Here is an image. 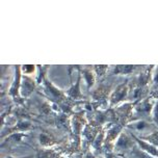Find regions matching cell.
Returning <instances> with one entry per match:
<instances>
[{"instance_id":"cell-2","label":"cell","mask_w":158,"mask_h":158,"mask_svg":"<svg viewBox=\"0 0 158 158\" xmlns=\"http://www.w3.org/2000/svg\"><path fill=\"white\" fill-rule=\"evenodd\" d=\"M14 78L10 84V89L7 91V96L13 100V102L17 106H24L25 105V99L22 98L20 89H21V81H22V70L21 66H14Z\"/></svg>"},{"instance_id":"cell-4","label":"cell","mask_w":158,"mask_h":158,"mask_svg":"<svg viewBox=\"0 0 158 158\" xmlns=\"http://www.w3.org/2000/svg\"><path fill=\"white\" fill-rule=\"evenodd\" d=\"M128 82L129 81L126 80L125 82L120 83L114 89H112L110 97H109V108H114V107L125 103L130 94V86H129Z\"/></svg>"},{"instance_id":"cell-17","label":"cell","mask_w":158,"mask_h":158,"mask_svg":"<svg viewBox=\"0 0 158 158\" xmlns=\"http://www.w3.org/2000/svg\"><path fill=\"white\" fill-rule=\"evenodd\" d=\"M93 69H94L96 73L97 79L103 80V78L106 76L107 72L109 70V66H107V64H95V66H93Z\"/></svg>"},{"instance_id":"cell-15","label":"cell","mask_w":158,"mask_h":158,"mask_svg":"<svg viewBox=\"0 0 158 158\" xmlns=\"http://www.w3.org/2000/svg\"><path fill=\"white\" fill-rule=\"evenodd\" d=\"M132 136H133L134 140L136 142V145L139 147L143 151H145V152H147V153L152 155V156L158 158V148H157V147L151 145L150 143L146 142V140H143L142 138H139V137L136 136V135H134V134H132Z\"/></svg>"},{"instance_id":"cell-6","label":"cell","mask_w":158,"mask_h":158,"mask_svg":"<svg viewBox=\"0 0 158 158\" xmlns=\"http://www.w3.org/2000/svg\"><path fill=\"white\" fill-rule=\"evenodd\" d=\"M125 129L128 130L130 133L140 137L143 135V133L150 134L152 131L157 129V127L155 126V124L153 122H149L148 120H137V121H133V122H130L125 127Z\"/></svg>"},{"instance_id":"cell-23","label":"cell","mask_w":158,"mask_h":158,"mask_svg":"<svg viewBox=\"0 0 158 158\" xmlns=\"http://www.w3.org/2000/svg\"><path fill=\"white\" fill-rule=\"evenodd\" d=\"M83 158H97V157H96V155L91 150H89L83 154Z\"/></svg>"},{"instance_id":"cell-12","label":"cell","mask_w":158,"mask_h":158,"mask_svg":"<svg viewBox=\"0 0 158 158\" xmlns=\"http://www.w3.org/2000/svg\"><path fill=\"white\" fill-rule=\"evenodd\" d=\"M60 145L54 148H40L35 151V158H64Z\"/></svg>"},{"instance_id":"cell-7","label":"cell","mask_w":158,"mask_h":158,"mask_svg":"<svg viewBox=\"0 0 158 158\" xmlns=\"http://www.w3.org/2000/svg\"><path fill=\"white\" fill-rule=\"evenodd\" d=\"M87 120L85 117V110L75 111L70 117V125H71V133L81 136L84 127L86 126Z\"/></svg>"},{"instance_id":"cell-19","label":"cell","mask_w":158,"mask_h":158,"mask_svg":"<svg viewBox=\"0 0 158 158\" xmlns=\"http://www.w3.org/2000/svg\"><path fill=\"white\" fill-rule=\"evenodd\" d=\"M156 91H158V66H155L154 68L151 80V93Z\"/></svg>"},{"instance_id":"cell-22","label":"cell","mask_w":158,"mask_h":158,"mask_svg":"<svg viewBox=\"0 0 158 158\" xmlns=\"http://www.w3.org/2000/svg\"><path fill=\"white\" fill-rule=\"evenodd\" d=\"M1 158H35V154H31V155H28V156H22V157H15V156H10V155H6V156H4V155H2Z\"/></svg>"},{"instance_id":"cell-16","label":"cell","mask_w":158,"mask_h":158,"mask_svg":"<svg viewBox=\"0 0 158 158\" xmlns=\"http://www.w3.org/2000/svg\"><path fill=\"white\" fill-rule=\"evenodd\" d=\"M126 156L128 158H156V157L152 156V155H150L149 153H147V152L143 151L137 145L135 146Z\"/></svg>"},{"instance_id":"cell-24","label":"cell","mask_w":158,"mask_h":158,"mask_svg":"<svg viewBox=\"0 0 158 158\" xmlns=\"http://www.w3.org/2000/svg\"><path fill=\"white\" fill-rule=\"evenodd\" d=\"M114 158H128L126 155H122V154H114Z\"/></svg>"},{"instance_id":"cell-11","label":"cell","mask_w":158,"mask_h":158,"mask_svg":"<svg viewBox=\"0 0 158 158\" xmlns=\"http://www.w3.org/2000/svg\"><path fill=\"white\" fill-rule=\"evenodd\" d=\"M38 142L42 148H54L63 143V140H59L55 137V135L50 131H42L38 136Z\"/></svg>"},{"instance_id":"cell-3","label":"cell","mask_w":158,"mask_h":158,"mask_svg":"<svg viewBox=\"0 0 158 158\" xmlns=\"http://www.w3.org/2000/svg\"><path fill=\"white\" fill-rule=\"evenodd\" d=\"M155 103H156V99H154L151 96L139 101V102H136L133 109L131 122L137 120H147L149 117H151Z\"/></svg>"},{"instance_id":"cell-8","label":"cell","mask_w":158,"mask_h":158,"mask_svg":"<svg viewBox=\"0 0 158 158\" xmlns=\"http://www.w3.org/2000/svg\"><path fill=\"white\" fill-rule=\"evenodd\" d=\"M29 136L28 132H17V133H13L7 135L6 137L2 138L1 142V149L2 150H10V149L15 148V147L26 145L24 140Z\"/></svg>"},{"instance_id":"cell-14","label":"cell","mask_w":158,"mask_h":158,"mask_svg":"<svg viewBox=\"0 0 158 158\" xmlns=\"http://www.w3.org/2000/svg\"><path fill=\"white\" fill-rule=\"evenodd\" d=\"M140 66H134V64H118L114 66L111 71L112 75H133L135 72L139 69Z\"/></svg>"},{"instance_id":"cell-1","label":"cell","mask_w":158,"mask_h":158,"mask_svg":"<svg viewBox=\"0 0 158 158\" xmlns=\"http://www.w3.org/2000/svg\"><path fill=\"white\" fill-rule=\"evenodd\" d=\"M112 89L111 84H106L101 82L97 85L91 93V102L93 106V110L101 109L105 110L109 108V97H110Z\"/></svg>"},{"instance_id":"cell-13","label":"cell","mask_w":158,"mask_h":158,"mask_svg":"<svg viewBox=\"0 0 158 158\" xmlns=\"http://www.w3.org/2000/svg\"><path fill=\"white\" fill-rule=\"evenodd\" d=\"M78 70H79V72H80L81 76L83 77L84 82L86 83L87 89L89 91V89L95 85L96 80H97V76H96V73L94 71V69L91 67L80 68L78 66Z\"/></svg>"},{"instance_id":"cell-9","label":"cell","mask_w":158,"mask_h":158,"mask_svg":"<svg viewBox=\"0 0 158 158\" xmlns=\"http://www.w3.org/2000/svg\"><path fill=\"white\" fill-rule=\"evenodd\" d=\"M77 67V70H78V66ZM81 74L80 72H79L78 70V75H77V80H76V82L72 83L71 86H70V89L66 91V94H67V97L70 99V100H72L73 102H82V101H85V98H84V96L82 95V93L80 91V81H81Z\"/></svg>"},{"instance_id":"cell-20","label":"cell","mask_w":158,"mask_h":158,"mask_svg":"<svg viewBox=\"0 0 158 158\" xmlns=\"http://www.w3.org/2000/svg\"><path fill=\"white\" fill-rule=\"evenodd\" d=\"M35 68H36V66H33V64H24V66H21L22 74L30 76L35 71Z\"/></svg>"},{"instance_id":"cell-18","label":"cell","mask_w":158,"mask_h":158,"mask_svg":"<svg viewBox=\"0 0 158 158\" xmlns=\"http://www.w3.org/2000/svg\"><path fill=\"white\" fill-rule=\"evenodd\" d=\"M139 138H142L143 140H146V142L150 143L151 145L158 148V128L155 129L154 131H152L150 134H147L145 136H142Z\"/></svg>"},{"instance_id":"cell-21","label":"cell","mask_w":158,"mask_h":158,"mask_svg":"<svg viewBox=\"0 0 158 158\" xmlns=\"http://www.w3.org/2000/svg\"><path fill=\"white\" fill-rule=\"evenodd\" d=\"M152 122L155 124V126L158 128V99H156V103H155V106L153 108V111H152Z\"/></svg>"},{"instance_id":"cell-10","label":"cell","mask_w":158,"mask_h":158,"mask_svg":"<svg viewBox=\"0 0 158 158\" xmlns=\"http://www.w3.org/2000/svg\"><path fill=\"white\" fill-rule=\"evenodd\" d=\"M36 86H38L36 80L33 79L31 76H27V75L22 76L21 89H20V93H21L22 98L26 100V99L31 97L33 92L35 91Z\"/></svg>"},{"instance_id":"cell-5","label":"cell","mask_w":158,"mask_h":158,"mask_svg":"<svg viewBox=\"0 0 158 158\" xmlns=\"http://www.w3.org/2000/svg\"><path fill=\"white\" fill-rule=\"evenodd\" d=\"M135 146H136V142L134 140L132 134L128 130L124 129V131L120 134L118 140L115 142L114 154L127 155Z\"/></svg>"}]
</instances>
